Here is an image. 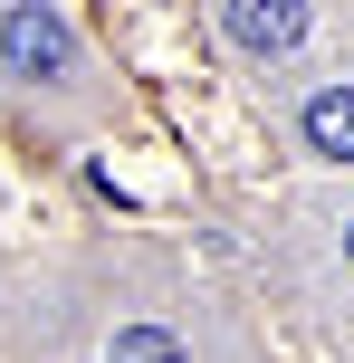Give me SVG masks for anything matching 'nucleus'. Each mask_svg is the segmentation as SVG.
Masks as SVG:
<instances>
[{"mask_svg": "<svg viewBox=\"0 0 354 363\" xmlns=\"http://www.w3.org/2000/svg\"><path fill=\"white\" fill-rule=\"evenodd\" d=\"M67 19L57 10H38V0H19V10H0V67L10 77H48V67H67Z\"/></svg>", "mask_w": 354, "mask_h": 363, "instance_id": "1", "label": "nucleus"}, {"mask_svg": "<svg viewBox=\"0 0 354 363\" xmlns=\"http://www.w3.org/2000/svg\"><path fill=\"white\" fill-rule=\"evenodd\" d=\"M306 29H316V19H306L297 0H230V10H221V38H230V48H249V57L297 48Z\"/></svg>", "mask_w": 354, "mask_h": 363, "instance_id": "2", "label": "nucleus"}, {"mask_svg": "<svg viewBox=\"0 0 354 363\" xmlns=\"http://www.w3.org/2000/svg\"><path fill=\"white\" fill-rule=\"evenodd\" d=\"M297 134H306L316 163H354V86H316L297 106Z\"/></svg>", "mask_w": 354, "mask_h": 363, "instance_id": "3", "label": "nucleus"}, {"mask_svg": "<svg viewBox=\"0 0 354 363\" xmlns=\"http://www.w3.org/2000/svg\"><path fill=\"white\" fill-rule=\"evenodd\" d=\"M115 363H192V354H182L172 325H125V335H115Z\"/></svg>", "mask_w": 354, "mask_h": 363, "instance_id": "4", "label": "nucleus"}, {"mask_svg": "<svg viewBox=\"0 0 354 363\" xmlns=\"http://www.w3.org/2000/svg\"><path fill=\"white\" fill-rule=\"evenodd\" d=\"M345 258H354V220H345Z\"/></svg>", "mask_w": 354, "mask_h": 363, "instance_id": "5", "label": "nucleus"}]
</instances>
